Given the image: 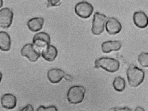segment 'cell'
<instances>
[{"instance_id": "6da1fadb", "label": "cell", "mask_w": 148, "mask_h": 111, "mask_svg": "<svg viewBox=\"0 0 148 111\" xmlns=\"http://www.w3.org/2000/svg\"><path fill=\"white\" fill-rule=\"evenodd\" d=\"M126 75L130 85L136 87L140 85L145 78L143 71L134 65H130L127 69Z\"/></svg>"}, {"instance_id": "7a4b0ae2", "label": "cell", "mask_w": 148, "mask_h": 111, "mask_svg": "<svg viewBox=\"0 0 148 111\" xmlns=\"http://www.w3.org/2000/svg\"><path fill=\"white\" fill-rule=\"evenodd\" d=\"M120 66V64L118 60L110 57H101L96 60L94 62L95 68H102L110 73H114L118 71Z\"/></svg>"}, {"instance_id": "3957f363", "label": "cell", "mask_w": 148, "mask_h": 111, "mask_svg": "<svg viewBox=\"0 0 148 111\" xmlns=\"http://www.w3.org/2000/svg\"><path fill=\"white\" fill-rule=\"evenodd\" d=\"M86 92L83 86L75 85L71 87L67 94L68 101L71 104H76L81 103L83 101Z\"/></svg>"}, {"instance_id": "277c9868", "label": "cell", "mask_w": 148, "mask_h": 111, "mask_svg": "<svg viewBox=\"0 0 148 111\" xmlns=\"http://www.w3.org/2000/svg\"><path fill=\"white\" fill-rule=\"evenodd\" d=\"M108 19L103 14L95 12L93 15L91 29L92 33L97 35L101 34L104 31V25Z\"/></svg>"}, {"instance_id": "5b68a950", "label": "cell", "mask_w": 148, "mask_h": 111, "mask_svg": "<svg viewBox=\"0 0 148 111\" xmlns=\"http://www.w3.org/2000/svg\"><path fill=\"white\" fill-rule=\"evenodd\" d=\"M22 56L27 57L31 62H35L40 57V50L34 44L27 43L25 45L21 50Z\"/></svg>"}, {"instance_id": "8992f818", "label": "cell", "mask_w": 148, "mask_h": 111, "mask_svg": "<svg viewBox=\"0 0 148 111\" xmlns=\"http://www.w3.org/2000/svg\"><path fill=\"white\" fill-rule=\"evenodd\" d=\"M94 10V7L91 3L85 1L77 3L74 8L76 14L83 19L89 17L93 13Z\"/></svg>"}, {"instance_id": "52a82bcc", "label": "cell", "mask_w": 148, "mask_h": 111, "mask_svg": "<svg viewBox=\"0 0 148 111\" xmlns=\"http://www.w3.org/2000/svg\"><path fill=\"white\" fill-rule=\"evenodd\" d=\"M32 41L33 44L41 50L50 44V36L45 32L38 33L34 36Z\"/></svg>"}, {"instance_id": "ba28073f", "label": "cell", "mask_w": 148, "mask_h": 111, "mask_svg": "<svg viewBox=\"0 0 148 111\" xmlns=\"http://www.w3.org/2000/svg\"><path fill=\"white\" fill-rule=\"evenodd\" d=\"M13 13L9 8H4L0 10V27L7 28L11 26L13 21Z\"/></svg>"}, {"instance_id": "9c48e42d", "label": "cell", "mask_w": 148, "mask_h": 111, "mask_svg": "<svg viewBox=\"0 0 148 111\" xmlns=\"http://www.w3.org/2000/svg\"><path fill=\"white\" fill-rule=\"evenodd\" d=\"M122 27L120 22L114 17L108 18L105 24L106 30L110 35H114L119 33L122 29Z\"/></svg>"}, {"instance_id": "30bf717a", "label": "cell", "mask_w": 148, "mask_h": 111, "mask_svg": "<svg viewBox=\"0 0 148 111\" xmlns=\"http://www.w3.org/2000/svg\"><path fill=\"white\" fill-rule=\"evenodd\" d=\"M133 20L135 25L140 28H146L148 25V17L142 11L136 12L133 14Z\"/></svg>"}, {"instance_id": "8fae6325", "label": "cell", "mask_w": 148, "mask_h": 111, "mask_svg": "<svg viewBox=\"0 0 148 111\" xmlns=\"http://www.w3.org/2000/svg\"><path fill=\"white\" fill-rule=\"evenodd\" d=\"M66 74L62 70L57 68L51 69L47 72V77L49 80L53 83H57L64 77Z\"/></svg>"}, {"instance_id": "7c38bea8", "label": "cell", "mask_w": 148, "mask_h": 111, "mask_svg": "<svg viewBox=\"0 0 148 111\" xmlns=\"http://www.w3.org/2000/svg\"><path fill=\"white\" fill-rule=\"evenodd\" d=\"M122 46L121 43L117 40H109L103 42L101 44V50L105 53H108L112 51H117Z\"/></svg>"}, {"instance_id": "4fadbf2b", "label": "cell", "mask_w": 148, "mask_h": 111, "mask_svg": "<svg viewBox=\"0 0 148 111\" xmlns=\"http://www.w3.org/2000/svg\"><path fill=\"white\" fill-rule=\"evenodd\" d=\"M1 102L3 107L8 109H12L16 105L17 99L12 94L6 93L1 97Z\"/></svg>"}, {"instance_id": "5bb4252c", "label": "cell", "mask_w": 148, "mask_h": 111, "mask_svg": "<svg viewBox=\"0 0 148 111\" xmlns=\"http://www.w3.org/2000/svg\"><path fill=\"white\" fill-rule=\"evenodd\" d=\"M41 54L42 57L45 60L52 62L57 57L58 51L55 46L49 45L42 50Z\"/></svg>"}, {"instance_id": "9a60e30c", "label": "cell", "mask_w": 148, "mask_h": 111, "mask_svg": "<svg viewBox=\"0 0 148 111\" xmlns=\"http://www.w3.org/2000/svg\"><path fill=\"white\" fill-rule=\"evenodd\" d=\"M44 19L41 17H35L29 19L27 23L29 29L33 32H36L42 28Z\"/></svg>"}, {"instance_id": "2e32d148", "label": "cell", "mask_w": 148, "mask_h": 111, "mask_svg": "<svg viewBox=\"0 0 148 111\" xmlns=\"http://www.w3.org/2000/svg\"><path fill=\"white\" fill-rule=\"evenodd\" d=\"M11 40L9 34L4 31H0V49L8 51L11 48Z\"/></svg>"}, {"instance_id": "e0dca14e", "label": "cell", "mask_w": 148, "mask_h": 111, "mask_svg": "<svg viewBox=\"0 0 148 111\" xmlns=\"http://www.w3.org/2000/svg\"><path fill=\"white\" fill-rule=\"evenodd\" d=\"M114 89L119 92H122L125 89L126 83L125 79L119 76L115 78L112 83Z\"/></svg>"}, {"instance_id": "ac0fdd59", "label": "cell", "mask_w": 148, "mask_h": 111, "mask_svg": "<svg viewBox=\"0 0 148 111\" xmlns=\"http://www.w3.org/2000/svg\"><path fill=\"white\" fill-rule=\"evenodd\" d=\"M138 61L141 66L144 67L148 66V53L141 52L138 56Z\"/></svg>"}, {"instance_id": "d6986e66", "label": "cell", "mask_w": 148, "mask_h": 111, "mask_svg": "<svg viewBox=\"0 0 148 111\" xmlns=\"http://www.w3.org/2000/svg\"><path fill=\"white\" fill-rule=\"evenodd\" d=\"M37 111H58V110L54 105H51L47 107L40 105L37 109Z\"/></svg>"}, {"instance_id": "ffe728a7", "label": "cell", "mask_w": 148, "mask_h": 111, "mask_svg": "<svg viewBox=\"0 0 148 111\" xmlns=\"http://www.w3.org/2000/svg\"><path fill=\"white\" fill-rule=\"evenodd\" d=\"M47 7L53 6H58L61 4L62 1L61 0H48Z\"/></svg>"}, {"instance_id": "44dd1931", "label": "cell", "mask_w": 148, "mask_h": 111, "mask_svg": "<svg viewBox=\"0 0 148 111\" xmlns=\"http://www.w3.org/2000/svg\"><path fill=\"white\" fill-rule=\"evenodd\" d=\"M110 111H133L132 110L128 107H114L112 108Z\"/></svg>"}, {"instance_id": "7402d4cb", "label": "cell", "mask_w": 148, "mask_h": 111, "mask_svg": "<svg viewBox=\"0 0 148 111\" xmlns=\"http://www.w3.org/2000/svg\"><path fill=\"white\" fill-rule=\"evenodd\" d=\"M19 111H34V110L32 105L28 104L21 109Z\"/></svg>"}, {"instance_id": "603a6c76", "label": "cell", "mask_w": 148, "mask_h": 111, "mask_svg": "<svg viewBox=\"0 0 148 111\" xmlns=\"http://www.w3.org/2000/svg\"><path fill=\"white\" fill-rule=\"evenodd\" d=\"M64 78L67 81H71L72 79V77L69 74H66Z\"/></svg>"}, {"instance_id": "cb8c5ba5", "label": "cell", "mask_w": 148, "mask_h": 111, "mask_svg": "<svg viewBox=\"0 0 148 111\" xmlns=\"http://www.w3.org/2000/svg\"><path fill=\"white\" fill-rule=\"evenodd\" d=\"M135 111H145V110L143 108L138 106L136 108Z\"/></svg>"}, {"instance_id": "d4e9b609", "label": "cell", "mask_w": 148, "mask_h": 111, "mask_svg": "<svg viewBox=\"0 0 148 111\" xmlns=\"http://www.w3.org/2000/svg\"><path fill=\"white\" fill-rule=\"evenodd\" d=\"M3 2L2 0H0V8H1L3 6Z\"/></svg>"}, {"instance_id": "484cf974", "label": "cell", "mask_w": 148, "mask_h": 111, "mask_svg": "<svg viewBox=\"0 0 148 111\" xmlns=\"http://www.w3.org/2000/svg\"><path fill=\"white\" fill-rule=\"evenodd\" d=\"M2 78V73L0 72V83L1 82Z\"/></svg>"}]
</instances>
